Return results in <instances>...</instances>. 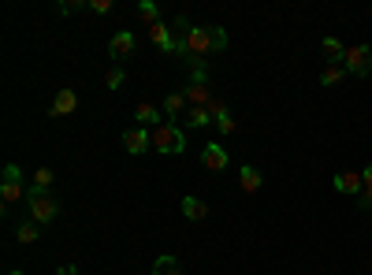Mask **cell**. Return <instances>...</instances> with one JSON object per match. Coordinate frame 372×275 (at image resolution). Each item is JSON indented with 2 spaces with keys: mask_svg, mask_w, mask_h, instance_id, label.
I'll return each instance as SVG.
<instances>
[{
  "mask_svg": "<svg viewBox=\"0 0 372 275\" xmlns=\"http://www.w3.org/2000/svg\"><path fill=\"white\" fill-rule=\"evenodd\" d=\"M82 8H89L86 0H63V4H60V15H75V11H82Z\"/></svg>",
  "mask_w": 372,
  "mask_h": 275,
  "instance_id": "27",
  "label": "cell"
},
{
  "mask_svg": "<svg viewBox=\"0 0 372 275\" xmlns=\"http://www.w3.org/2000/svg\"><path fill=\"white\" fill-rule=\"evenodd\" d=\"M361 179H365V190H361V208L368 212V208H372V164L361 172Z\"/></svg>",
  "mask_w": 372,
  "mask_h": 275,
  "instance_id": "24",
  "label": "cell"
},
{
  "mask_svg": "<svg viewBox=\"0 0 372 275\" xmlns=\"http://www.w3.org/2000/svg\"><path fill=\"white\" fill-rule=\"evenodd\" d=\"M216 130H220V134H231V130H235V120H231V112L216 115Z\"/></svg>",
  "mask_w": 372,
  "mask_h": 275,
  "instance_id": "28",
  "label": "cell"
},
{
  "mask_svg": "<svg viewBox=\"0 0 372 275\" xmlns=\"http://www.w3.org/2000/svg\"><path fill=\"white\" fill-rule=\"evenodd\" d=\"M182 94H186V101H190V108H205V104L212 101V89H209V86H194V82H190Z\"/></svg>",
  "mask_w": 372,
  "mask_h": 275,
  "instance_id": "16",
  "label": "cell"
},
{
  "mask_svg": "<svg viewBox=\"0 0 372 275\" xmlns=\"http://www.w3.org/2000/svg\"><path fill=\"white\" fill-rule=\"evenodd\" d=\"M104 82H108V89H119V86L127 82V71L123 68H112L108 75H104Z\"/></svg>",
  "mask_w": 372,
  "mask_h": 275,
  "instance_id": "25",
  "label": "cell"
},
{
  "mask_svg": "<svg viewBox=\"0 0 372 275\" xmlns=\"http://www.w3.org/2000/svg\"><path fill=\"white\" fill-rule=\"evenodd\" d=\"M19 198H26V190H23V172L16 164H8L4 167V182H0V201H4V212H8V205H16Z\"/></svg>",
  "mask_w": 372,
  "mask_h": 275,
  "instance_id": "4",
  "label": "cell"
},
{
  "mask_svg": "<svg viewBox=\"0 0 372 275\" xmlns=\"http://www.w3.org/2000/svg\"><path fill=\"white\" fill-rule=\"evenodd\" d=\"M153 149L156 153H164V156H179L186 153V134H182V127L175 123H161L153 130Z\"/></svg>",
  "mask_w": 372,
  "mask_h": 275,
  "instance_id": "1",
  "label": "cell"
},
{
  "mask_svg": "<svg viewBox=\"0 0 372 275\" xmlns=\"http://www.w3.org/2000/svg\"><path fill=\"white\" fill-rule=\"evenodd\" d=\"M108 52H112V60H130L135 56V34H112V41H108Z\"/></svg>",
  "mask_w": 372,
  "mask_h": 275,
  "instance_id": "9",
  "label": "cell"
},
{
  "mask_svg": "<svg viewBox=\"0 0 372 275\" xmlns=\"http://www.w3.org/2000/svg\"><path fill=\"white\" fill-rule=\"evenodd\" d=\"M26 205H30V219L42 227L60 216V205L52 201V193H45V190H26Z\"/></svg>",
  "mask_w": 372,
  "mask_h": 275,
  "instance_id": "2",
  "label": "cell"
},
{
  "mask_svg": "<svg viewBox=\"0 0 372 275\" xmlns=\"http://www.w3.org/2000/svg\"><path fill=\"white\" fill-rule=\"evenodd\" d=\"M238 182H242V190H246V193H257L264 179H261V172H257L254 164H246L242 172H238Z\"/></svg>",
  "mask_w": 372,
  "mask_h": 275,
  "instance_id": "17",
  "label": "cell"
},
{
  "mask_svg": "<svg viewBox=\"0 0 372 275\" xmlns=\"http://www.w3.org/2000/svg\"><path fill=\"white\" fill-rule=\"evenodd\" d=\"M78 108V94L75 89H60L56 97H52V104H49V115L52 120H60V115H71Z\"/></svg>",
  "mask_w": 372,
  "mask_h": 275,
  "instance_id": "7",
  "label": "cell"
},
{
  "mask_svg": "<svg viewBox=\"0 0 372 275\" xmlns=\"http://www.w3.org/2000/svg\"><path fill=\"white\" fill-rule=\"evenodd\" d=\"M112 8H116L112 0H89V11H97V15H108Z\"/></svg>",
  "mask_w": 372,
  "mask_h": 275,
  "instance_id": "29",
  "label": "cell"
},
{
  "mask_svg": "<svg viewBox=\"0 0 372 275\" xmlns=\"http://www.w3.org/2000/svg\"><path fill=\"white\" fill-rule=\"evenodd\" d=\"M16 234H19V242H23V245H30V242L42 238V224H34V219H23Z\"/></svg>",
  "mask_w": 372,
  "mask_h": 275,
  "instance_id": "18",
  "label": "cell"
},
{
  "mask_svg": "<svg viewBox=\"0 0 372 275\" xmlns=\"http://www.w3.org/2000/svg\"><path fill=\"white\" fill-rule=\"evenodd\" d=\"M202 164L209 167V172H223V167H228V153H223L220 141H209V146L202 149Z\"/></svg>",
  "mask_w": 372,
  "mask_h": 275,
  "instance_id": "8",
  "label": "cell"
},
{
  "mask_svg": "<svg viewBox=\"0 0 372 275\" xmlns=\"http://www.w3.org/2000/svg\"><path fill=\"white\" fill-rule=\"evenodd\" d=\"M149 37H153V45L161 49V52H175V30H171L168 23H153L149 26Z\"/></svg>",
  "mask_w": 372,
  "mask_h": 275,
  "instance_id": "10",
  "label": "cell"
},
{
  "mask_svg": "<svg viewBox=\"0 0 372 275\" xmlns=\"http://www.w3.org/2000/svg\"><path fill=\"white\" fill-rule=\"evenodd\" d=\"M186 112H190V101H186L182 89H175V94L164 97V115H168V120H182Z\"/></svg>",
  "mask_w": 372,
  "mask_h": 275,
  "instance_id": "11",
  "label": "cell"
},
{
  "mask_svg": "<svg viewBox=\"0 0 372 275\" xmlns=\"http://www.w3.org/2000/svg\"><path fill=\"white\" fill-rule=\"evenodd\" d=\"M209 52H216L212 49V26H190V34H186V63H197Z\"/></svg>",
  "mask_w": 372,
  "mask_h": 275,
  "instance_id": "3",
  "label": "cell"
},
{
  "mask_svg": "<svg viewBox=\"0 0 372 275\" xmlns=\"http://www.w3.org/2000/svg\"><path fill=\"white\" fill-rule=\"evenodd\" d=\"M56 275H78V268H75V264H63V268H60Z\"/></svg>",
  "mask_w": 372,
  "mask_h": 275,
  "instance_id": "30",
  "label": "cell"
},
{
  "mask_svg": "<svg viewBox=\"0 0 372 275\" xmlns=\"http://www.w3.org/2000/svg\"><path fill=\"white\" fill-rule=\"evenodd\" d=\"M342 68H347V75H357V78L372 75V45H354V49H347Z\"/></svg>",
  "mask_w": 372,
  "mask_h": 275,
  "instance_id": "5",
  "label": "cell"
},
{
  "mask_svg": "<svg viewBox=\"0 0 372 275\" xmlns=\"http://www.w3.org/2000/svg\"><path fill=\"white\" fill-rule=\"evenodd\" d=\"M324 56H328V63H342L347 60V49H342V41H335V37H324Z\"/></svg>",
  "mask_w": 372,
  "mask_h": 275,
  "instance_id": "19",
  "label": "cell"
},
{
  "mask_svg": "<svg viewBox=\"0 0 372 275\" xmlns=\"http://www.w3.org/2000/svg\"><path fill=\"white\" fill-rule=\"evenodd\" d=\"M209 123H212V112H209V108H190V112L182 115V127H186V130H202V127H209Z\"/></svg>",
  "mask_w": 372,
  "mask_h": 275,
  "instance_id": "15",
  "label": "cell"
},
{
  "mask_svg": "<svg viewBox=\"0 0 372 275\" xmlns=\"http://www.w3.org/2000/svg\"><path fill=\"white\" fill-rule=\"evenodd\" d=\"M56 182V175H52V167H37L34 172V182H30V190H45L49 193V186Z\"/></svg>",
  "mask_w": 372,
  "mask_h": 275,
  "instance_id": "20",
  "label": "cell"
},
{
  "mask_svg": "<svg viewBox=\"0 0 372 275\" xmlns=\"http://www.w3.org/2000/svg\"><path fill=\"white\" fill-rule=\"evenodd\" d=\"M342 75H347V68H342V63H328L324 75H321V86H335Z\"/></svg>",
  "mask_w": 372,
  "mask_h": 275,
  "instance_id": "23",
  "label": "cell"
},
{
  "mask_svg": "<svg viewBox=\"0 0 372 275\" xmlns=\"http://www.w3.org/2000/svg\"><path fill=\"white\" fill-rule=\"evenodd\" d=\"M335 190H339V193H350V198H354V193L365 190V179L357 175V172H339V175H335Z\"/></svg>",
  "mask_w": 372,
  "mask_h": 275,
  "instance_id": "12",
  "label": "cell"
},
{
  "mask_svg": "<svg viewBox=\"0 0 372 275\" xmlns=\"http://www.w3.org/2000/svg\"><path fill=\"white\" fill-rule=\"evenodd\" d=\"M153 275H182V271H179V260H175V257H156Z\"/></svg>",
  "mask_w": 372,
  "mask_h": 275,
  "instance_id": "21",
  "label": "cell"
},
{
  "mask_svg": "<svg viewBox=\"0 0 372 275\" xmlns=\"http://www.w3.org/2000/svg\"><path fill=\"white\" fill-rule=\"evenodd\" d=\"M212 49L216 52L228 49V30H223V26H212Z\"/></svg>",
  "mask_w": 372,
  "mask_h": 275,
  "instance_id": "26",
  "label": "cell"
},
{
  "mask_svg": "<svg viewBox=\"0 0 372 275\" xmlns=\"http://www.w3.org/2000/svg\"><path fill=\"white\" fill-rule=\"evenodd\" d=\"M123 149H127L130 156L149 153V149H153V130H145V127H130V130H123Z\"/></svg>",
  "mask_w": 372,
  "mask_h": 275,
  "instance_id": "6",
  "label": "cell"
},
{
  "mask_svg": "<svg viewBox=\"0 0 372 275\" xmlns=\"http://www.w3.org/2000/svg\"><path fill=\"white\" fill-rule=\"evenodd\" d=\"M8 275H23V271H19V268H16V271H8Z\"/></svg>",
  "mask_w": 372,
  "mask_h": 275,
  "instance_id": "31",
  "label": "cell"
},
{
  "mask_svg": "<svg viewBox=\"0 0 372 275\" xmlns=\"http://www.w3.org/2000/svg\"><path fill=\"white\" fill-rule=\"evenodd\" d=\"M182 216L190 219V224H202V219L209 216V205L202 198H182Z\"/></svg>",
  "mask_w": 372,
  "mask_h": 275,
  "instance_id": "14",
  "label": "cell"
},
{
  "mask_svg": "<svg viewBox=\"0 0 372 275\" xmlns=\"http://www.w3.org/2000/svg\"><path fill=\"white\" fill-rule=\"evenodd\" d=\"M138 15L153 26V23H161V8H156L153 0H138Z\"/></svg>",
  "mask_w": 372,
  "mask_h": 275,
  "instance_id": "22",
  "label": "cell"
},
{
  "mask_svg": "<svg viewBox=\"0 0 372 275\" xmlns=\"http://www.w3.org/2000/svg\"><path fill=\"white\" fill-rule=\"evenodd\" d=\"M135 120H138V127H161L164 123V115H161V108H153V104H138L135 108Z\"/></svg>",
  "mask_w": 372,
  "mask_h": 275,
  "instance_id": "13",
  "label": "cell"
}]
</instances>
